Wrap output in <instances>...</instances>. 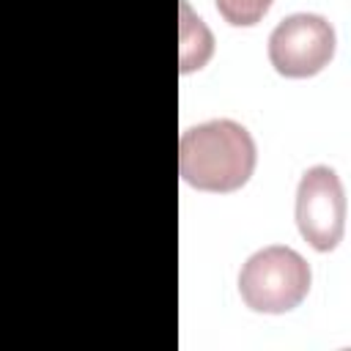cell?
<instances>
[{
    "instance_id": "cell-2",
    "label": "cell",
    "mask_w": 351,
    "mask_h": 351,
    "mask_svg": "<svg viewBox=\"0 0 351 351\" xmlns=\"http://www.w3.org/2000/svg\"><path fill=\"white\" fill-rule=\"evenodd\" d=\"M313 282L310 263L291 247L271 244L247 258L239 271L241 302L255 313L280 315L302 304Z\"/></svg>"
},
{
    "instance_id": "cell-1",
    "label": "cell",
    "mask_w": 351,
    "mask_h": 351,
    "mask_svg": "<svg viewBox=\"0 0 351 351\" xmlns=\"http://www.w3.org/2000/svg\"><path fill=\"white\" fill-rule=\"evenodd\" d=\"M252 134L228 118L206 121L186 129L178 140L181 178L200 192H236L255 170Z\"/></svg>"
},
{
    "instance_id": "cell-5",
    "label": "cell",
    "mask_w": 351,
    "mask_h": 351,
    "mask_svg": "<svg viewBox=\"0 0 351 351\" xmlns=\"http://www.w3.org/2000/svg\"><path fill=\"white\" fill-rule=\"evenodd\" d=\"M219 16L233 27H252L258 25L274 0H214Z\"/></svg>"
},
{
    "instance_id": "cell-3",
    "label": "cell",
    "mask_w": 351,
    "mask_h": 351,
    "mask_svg": "<svg viewBox=\"0 0 351 351\" xmlns=\"http://www.w3.org/2000/svg\"><path fill=\"white\" fill-rule=\"evenodd\" d=\"M335 55V27L318 14H291L269 36V60L291 80L315 77Z\"/></svg>"
},
{
    "instance_id": "cell-4",
    "label": "cell",
    "mask_w": 351,
    "mask_h": 351,
    "mask_svg": "<svg viewBox=\"0 0 351 351\" xmlns=\"http://www.w3.org/2000/svg\"><path fill=\"white\" fill-rule=\"evenodd\" d=\"M296 225L302 239L318 250L329 252L343 239L346 225V197L337 173L326 165L304 170L296 189Z\"/></svg>"
}]
</instances>
